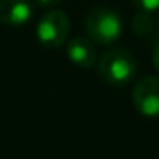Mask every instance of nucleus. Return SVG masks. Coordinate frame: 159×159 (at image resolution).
Returning a JSON list of instances; mask_svg holds the SVG:
<instances>
[{"label":"nucleus","mask_w":159,"mask_h":159,"mask_svg":"<svg viewBox=\"0 0 159 159\" xmlns=\"http://www.w3.org/2000/svg\"><path fill=\"white\" fill-rule=\"evenodd\" d=\"M135 4V7L142 12H156L159 11V0H132Z\"/></svg>","instance_id":"6e6552de"},{"label":"nucleus","mask_w":159,"mask_h":159,"mask_svg":"<svg viewBox=\"0 0 159 159\" xmlns=\"http://www.w3.org/2000/svg\"><path fill=\"white\" fill-rule=\"evenodd\" d=\"M135 110L147 118L159 116V75H149L139 80L132 93Z\"/></svg>","instance_id":"20e7f679"},{"label":"nucleus","mask_w":159,"mask_h":159,"mask_svg":"<svg viewBox=\"0 0 159 159\" xmlns=\"http://www.w3.org/2000/svg\"><path fill=\"white\" fill-rule=\"evenodd\" d=\"M70 33V19L60 9H50L38 21L36 38L38 43L45 48L55 50L67 43Z\"/></svg>","instance_id":"7ed1b4c3"},{"label":"nucleus","mask_w":159,"mask_h":159,"mask_svg":"<svg viewBox=\"0 0 159 159\" xmlns=\"http://www.w3.org/2000/svg\"><path fill=\"white\" fill-rule=\"evenodd\" d=\"M67 58L80 69H89L96 63V48L91 38L75 36L67 43Z\"/></svg>","instance_id":"423d86ee"},{"label":"nucleus","mask_w":159,"mask_h":159,"mask_svg":"<svg viewBox=\"0 0 159 159\" xmlns=\"http://www.w3.org/2000/svg\"><path fill=\"white\" fill-rule=\"evenodd\" d=\"M34 0H0V22L5 26H24L34 14Z\"/></svg>","instance_id":"39448f33"},{"label":"nucleus","mask_w":159,"mask_h":159,"mask_svg":"<svg viewBox=\"0 0 159 159\" xmlns=\"http://www.w3.org/2000/svg\"><path fill=\"white\" fill-rule=\"evenodd\" d=\"M152 62H154V67H156V70L159 72V41L156 43V46H154V52H152Z\"/></svg>","instance_id":"9d476101"},{"label":"nucleus","mask_w":159,"mask_h":159,"mask_svg":"<svg viewBox=\"0 0 159 159\" xmlns=\"http://www.w3.org/2000/svg\"><path fill=\"white\" fill-rule=\"evenodd\" d=\"M87 38L98 45H111L121 34V17L106 5H96L84 19Z\"/></svg>","instance_id":"f03ea898"},{"label":"nucleus","mask_w":159,"mask_h":159,"mask_svg":"<svg viewBox=\"0 0 159 159\" xmlns=\"http://www.w3.org/2000/svg\"><path fill=\"white\" fill-rule=\"evenodd\" d=\"M134 29L137 34L144 36L152 31V19L149 17V12H139L134 19Z\"/></svg>","instance_id":"0eeeda50"},{"label":"nucleus","mask_w":159,"mask_h":159,"mask_svg":"<svg viewBox=\"0 0 159 159\" xmlns=\"http://www.w3.org/2000/svg\"><path fill=\"white\" fill-rule=\"evenodd\" d=\"M62 0H34V4L43 9H55Z\"/></svg>","instance_id":"1a4fd4ad"},{"label":"nucleus","mask_w":159,"mask_h":159,"mask_svg":"<svg viewBox=\"0 0 159 159\" xmlns=\"http://www.w3.org/2000/svg\"><path fill=\"white\" fill-rule=\"evenodd\" d=\"M98 74L110 86H127L137 74L135 57L125 48H111L98 60Z\"/></svg>","instance_id":"f257e3e1"}]
</instances>
